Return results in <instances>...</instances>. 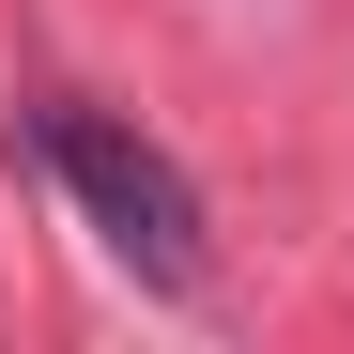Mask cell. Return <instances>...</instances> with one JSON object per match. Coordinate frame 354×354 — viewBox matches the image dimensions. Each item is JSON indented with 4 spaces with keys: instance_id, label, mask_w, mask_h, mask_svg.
Wrapping results in <instances>:
<instances>
[{
    "instance_id": "6da1fadb",
    "label": "cell",
    "mask_w": 354,
    "mask_h": 354,
    "mask_svg": "<svg viewBox=\"0 0 354 354\" xmlns=\"http://www.w3.org/2000/svg\"><path fill=\"white\" fill-rule=\"evenodd\" d=\"M46 169H62V201L93 216V247L124 262L139 292H201L216 277V216H201V185H185V154H154L139 124H108V108H46Z\"/></svg>"
}]
</instances>
